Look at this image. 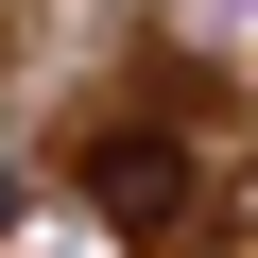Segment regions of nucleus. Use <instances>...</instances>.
Here are the masks:
<instances>
[{
  "label": "nucleus",
  "instance_id": "obj_1",
  "mask_svg": "<svg viewBox=\"0 0 258 258\" xmlns=\"http://www.w3.org/2000/svg\"><path fill=\"white\" fill-rule=\"evenodd\" d=\"M69 189H86L120 241H172V224H189V138H172V120H103V138L69 155Z\"/></svg>",
  "mask_w": 258,
  "mask_h": 258
}]
</instances>
